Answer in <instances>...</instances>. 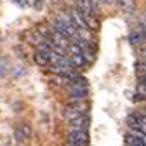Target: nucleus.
Masks as SVG:
<instances>
[{
    "mask_svg": "<svg viewBox=\"0 0 146 146\" xmlns=\"http://www.w3.org/2000/svg\"><path fill=\"white\" fill-rule=\"evenodd\" d=\"M14 2L19 5V7H26L28 5V0H14Z\"/></svg>",
    "mask_w": 146,
    "mask_h": 146,
    "instance_id": "2eb2a0df",
    "label": "nucleus"
},
{
    "mask_svg": "<svg viewBox=\"0 0 146 146\" xmlns=\"http://www.w3.org/2000/svg\"><path fill=\"white\" fill-rule=\"evenodd\" d=\"M66 90L73 101H84L89 96V84L84 77H77L66 84Z\"/></svg>",
    "mask_w": 146,
    "mask_h": 146,
    "instance_id": "f03ea898",
    "label": "nucleus"
},
{
    "mask_svg": "<svg viewBox=\"0 0 146 146\" xmlns=\"http://www.w3.org/2000/svg\"><path fill=\"white\" fill-rule=\"evenodd\" d=\"M68 123H70V131H87L89 129V117L84 115V117H78Z\"/></svg>",
    "mask_w": 146,
    "mask_h": 146,
    "instance_id": "423d86ee",
    "label": "nucleus"
},
{
    "mask_svg": "<svg viewBox=\"0 0 146 146\" xmlns=\"http://www.w3.org/2000/svg\"><path fill=\"white\" fill-rule=\"evenodd\" d=\"M98 2H103L104 5H113V4L117 2V0H98Z\"/></svg>",
    "mask_w": 146,
    "mask_h": 146,
    "instance_id": "dca6fc26",
    "label": "nucleus"
},
{
    "mask_svg": "<svg viewBox=\"0 0 146 146\" xmlns=\"http://www.w3.org/2000/svg\"><path fill=\"white\" fill-rule=\"evenodd\" d=\"M127 146H144V136H141V134L127 136Z\"/></svg>",
    "mask_w": 146,
    "mask_h": 146,
    "instance_id": "9b49d317",
    "label": "nucleus"
},
{
    "mask_svg": "<svg viewBox=\"0 0 146 146\" xmlns=\"http://www.w3.org/2000/svg\"><path fill=\"white\" fill-rule=\"evenodd\" d=\"M137 98L144 99V80H139V84H137Z\"/></svg>",
    "mask_w": 146,
    "mask_h": 146,
    "instance_id": "f8f14e48",
    "label": "nucleus"
},
{
    "mask_svg": "<svg viewBox=\"0 0 146 146\" xmlns=\"http://www.w3.org/2000/svg\"><path fill=\"white\" fill-rule=\"evenodd\" d=\"M31 139V127L28 123H21L14 132V141L16 146H28Z\"/></svg>",
    "mask_w": 146,
    "mask_h": 146,
    "instance_id": "39448f33",
    "label": "nucleus"
},
{
    "mask_svg": "<svg viewBox=\"0 0 146 146\" xmlns=\"http://www.w3.org/2000/svg\"><path fill=\"white\" fill-rule=\"evenodd\" d=\"M137 77L139 80H144V61L137 63Z\"/></svg>",
    "mask_w": 146,
    "mask_h": 146,
    "instance_id": "ddd939ff",
    "label": "nucleus"
},
{
    "mask_svg": "<svg viewBox=\"0 0 146 146\" xmlns=\"http://www.w3.org/2000/svg\"><path fill=\"white\" fill-rule=\"evenodd\" d=\"M44 2H45V0H35V2H33V7H35L36 11H40L42 5H44Z\"/></svg>",
    "mask_w": 146,
    "mask_h": 146,
    "instance_id": "4468645a",
    "label": "nucleus"
},
{
    "mask_svg": "<svg viewBox=\"0 0 146 146\" xmlns=\"http://www.w3.org/2000/svg\"><path fill=\"white\" fill-rule=\"evenodd\" d=\"M129 42H131V45H134V47H139V45L144 44V26H141V28L131 31V35H129Z\"/></svg>",
    "mask_w": 146,
    "mask_h": 146,
    "instance_id": "0eeeda50",
    "label": "nucleus"
},
{
    "mask_svg": "<svg viewBox=\"0 0 146 146\" xmlns=\"http://www.w3.org/2000/svg\"><path fill=\"white\" fill-rule=\"evenodd\" d=\"M12 70V61L9 56H0V78H5Z\"/></svg>",
    "mask_w": 146,
    "mask_h": 146,
    "instance_id": "6e6552de",
    "label": "nucleus"
},
{
    "mask_svg": "<svg viewBox=\"0 0 146 146\" xmlns=\"http://www.w3.org/2000/svg\"><path fill=\"white\" fill-rule=\"evenodd\" d=\"M117 2H118V5H120V9L123 11V12H134L136 11V0H117Z\"/></svg>",
    "mask_w": 146,
    "mask_h": 146,
    "instance_id": "9d476101",
    "label": "nucleus"
},
{
    "mask_svg": "<svg viewBox=\"0 0 146 146\" xmlns=\"http://www.w3.org/2000/svg\"><path fill=\"white\" fill-rule=\"evenodd\" d=\"M127 123L129 127L136 132V134H141L144 136V131H146V120H144V113L143 111H134L127 117Z\"/></svg>",
    "mask_w": 146,
    "mask_h": 146,
    "instance_id": "20e7f679",
    "label": "nucleus"
},
{
    "mask_svg": "<svg viewBox=\"0 0 146 146\" xmlns=\"http://www.w3.org/2000/svg\"><path fill=\"white\" fill-rule=\"evenodd\" d=\"M87 111H89L87 103H84V101H75V103H70V104H66V106L63 108V117H64V120L71 122V120H75V118H78V117L87 115Z\"/></svg>",
    "mask_w": 146,
    "mask_h": 146,
    "instance_id": "7ed1b4c3",
    "label": "nucleus"
},
{
    "mask_svg": "<svg viewBox=\"0 0 146 146\" xmlns=\"http://www.w3.org/2000/svg\"><path fill=\"white\" fill-rule=\"evenodd\" d=\"M52 28H54V31H56V33L64 35L66 38H77V36H78V31L75 30V26H73L70 14H66V12H61L56 19H54Z\"/></svg>",
    "mask_w": 146,
    "mask_h": 146,
    "instance_id": "f257e3e1",
    "label": "nucleus"
},
{
    "mask_svg": "<svg viewBox=\"0 0 146 146\" xmlns=\"http://www.w3.org/2000/svg\"><path fill=\"white\" fill-rule=\"evenodd\" d=\"M77 9H78L82 14L94 16V12H92V5H90V0H77Z\"/></svg>",
    "mask_w": 146,
    "mask_h": 146,
    "instance_id": "1a4fd4ad",
    "label": "nucleus"
}]
</instances>
